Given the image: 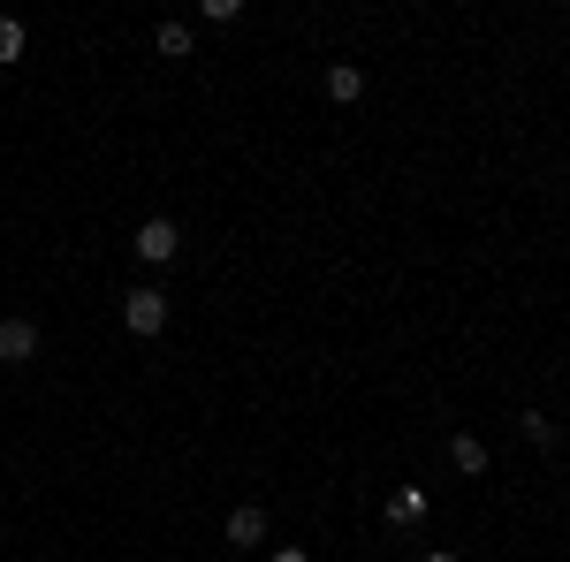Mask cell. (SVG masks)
Listing matches in <instances>:
<instances>
[{
  "instance_id": "6da1fadb",
  "label": "cell",
  "mask_w": 570,
  "mask_h": 562,
  "mask_svg": "<svg viewBox=\"0 0 570 562\" xmlns=\"http://www.w3.org/2000/svg\"><path fill=\"white\" fill-rule=\"evenodd\" d=\"M130 252H137L145 266H176V259H183V228H176L168 214H153L145 228H137V244H130Z\"/></svg>"
},
{
  "instance_id": "277c9868",
  "label": "cell",
  "mask_w": 570,
  "mask_h": 562,
  "mask_svg": "<svg viewBox=\"0 0 570 562\" xmlns=\"http://www.w3.org/2000/svg\"><path fill=\"white\" fill-rule=\"evenodd\" d=\"M220 532H228V548H259V540H266V510H259V502H236Z\"/></svg>"
},
{
  "instance_id": "3957f363",
  "label": "cell",
  "mask_w": 570,
  "mask_h": 562,
  "mask_svg": "<svg viewBox=\"0 0 570 562\" xmlns=\"http://www.w3.org/2000/svg\"><path fill=\"white\" fill-rule=\"evenodd\" d=\"M39 357V327L31 319H0V365H31Z\"/></svg>"
},
{
  "instance_id": "ba28073f",
  "label": "cell",
  "mask_w": 570,
  "mask_h": 562,
  "mask_svg": "<svg viewBox=\"0 0 570 562\" xmlns=\"http://www.w3.org/2000/svg\"><path fill=\"white\" fill-rule=\"evenodd\" d=\"M518 426H525V441H532V448H556V441H563V426H556L548 411H525Z\"/></svg>"
},
{
  "instance_id": "7a4b0ae2",
  "label": "cell",
  "mask_w": 570,
  "mask_h": 562,
  "mask_svg": "<svg viewBox=\"0 0 570 562\" xmlns=\"http://www.w3.org/2000/svg\"><path fill=\"white\" fill-rule=\"evenodd\" d=\"M122 327H130V335H145V343H153V335H160V327H168V297H160V289H153V282H145V289H122Z\"/></svg>"
},
{
  "instance_id": "9c48e42d",
  "label": "cell",
  "mask_w": 570,
  "mask_h": 562,
  "mask_svg": "<svg viewBox=\"0 0 570 562\" xmlns=\"http://www.w3.org/2000/svg\"><path fill=\"white\" fill-rule=\"evenodd\" d=\"M160 53H168V61H190V23H160Z\"/></svg>"
},
{
  "instance_id": "8992f818",
  "label": "cell",
  "mask_w": 570,
  "mask_h": 562,
  "mask_svg": "<svg viewBox=\"0 0 570 562\" xmlns=\"http://www.w3.org/2000/svg\"><path fill=\"white\" fill-rule=\"evenodd\" d=\"M327 99H343V107L365 99V69H357V61H335V69H327Z\"/></svg>"
},
{
  "instance_id": "30bf717a",
  "label": "cell",
  "mask_w": 570,
  "mask_h": 562,
  "mask_svg": "<svg viewBox=\"0 0 570 562\" xmlns=\"http://www.w3.org/2000/svg\"><path fill=\"white\" fill-rule=\"evenodd\" d=\"M23 46H31V31L16 16H0V61H23Z\"/></svg>"
},
{
  "instance_id": "7c38bea8",
  "label": "cell",
  "mask_w": 570,
  "mask_h": 562,
  "mask_svg": "<svg viewBox=\"0 0 570 562\" xmlns=\"http://www.w3.org/2000/svg\"><path fill=\"white\" fill-rule=\"evenodd\" d=\"M419 562H464V555H449V548H434V555H419Z\"/></svg>"
},
{
  "instance_id": "52a82bcc",
  "label": "cell",
  "mask_w": 570,
  "mask_h": 562,
  "mask_svg": "<svg viewBox=\"0 0 570 562\" xmlns=\"http://www.w3.org/2000/svg\"><path fill=\"white\" fill-rule=\"evenodd\" d=\"M426 517V486H395L389 494V524H419Z\"/></svg>"
},
{
  "instance_id": "8fae6325",
  "label": "cell",
  "mask_w": 570,
  "mask_h": 562,
  "mask_svg": "<svg viewBox=\"0 0 570 562\" xmlns=\"http://www.w3.org/2000/svg\"><path fill=\"white\" fill-rule=\"evenodd\" d=\"M274 562H312V555L305 548H274Z\"/></svg>"
},
{
  "instance_id": "5b68a950",
  "label": "cell",
  "mask_w": 570,
  "mask_h": 562,
  "mask_svg": "<svg viewBox=\"0 0 570 562\" xmlns=\"http://www.w3.org/2000/svg\"><path fill=\"white\" fill-rule=\"evenodd\" d=\"M449 464H456L464 479H480L487 472V441L480 433H456V441H449Z\"/></svg>"
}]
</instances>
